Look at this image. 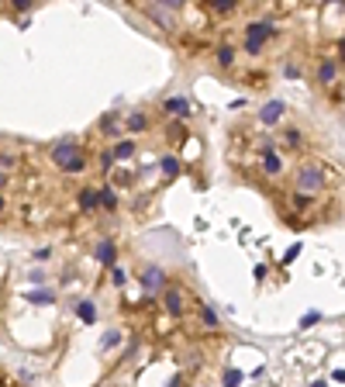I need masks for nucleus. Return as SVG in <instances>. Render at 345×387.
<instances>
[{"label":"nucleus","instance_id":"obj_1","mask_svg":"<svg viewBox=\"0 0 345 387\" xmlns=\"http://www.w3.org/2000/svg\"><path fill=\"white\" fill-rule=\"evenodd\" d=\"M52 162L63 166L66 173H76V169L86 166V155H83V149H79L76 142H59V146L52 149Z\"/></svg>","mask_w":345,"mask_h":387},{"label":"nucleus","instance_id":"obj_2","mask_svg":"<svg viewBox=\"0 0 345 387\" xmlns=\"http://www.w3.org/2000/svg\"><path fill=\"white\" fill-rule=\"evenodd\" d=\"M273 31H276L273 21H252V24L245 28V52H249V56H256V52L273 38Z\"/></svg>","mask_w":345,"mask_h":387},{"label":"nucleus","instance_id":"obj_3","mask_svg":"<svg viewBox=\"0 0 345 387\" xmlns=\"http://www.w3.org/2000/svg\"><path fill=\"white\" fill-rule=\"evenodd\" d=\"M297 190H304L307 197H318L325 190V173L318 166H300L297 169Z\"/></svg>","mask_w":345,"mask_h":387},{"label":"nucleus","instance_id":"obj_4","mask_svg":"<svg viewBox=\"0 0 345 387\" xmlns=\"http://www.w3.org/2000/svg\"><path fill=\"white\" fill-rule=\"evenodd\" d=\"M141 287H145L148 294H155V291H162V287H166V273H162L159 266H148V270L141 273Z\"/></svg>","mask_w":345,"mask_h":387},{"label":"nucleus","instance_id":"obj_5","mask_svg":"<svg viewBox=\"0 0 345 387\" xmlns=\"http://www.w3.org/2000/svg\"><path fill=\"white\" fill-rule=\"evenodd\" d=\"M279 118H283V100H270V104L259 111V121H263V125H276Z\"/></svg>","mask_w":345,"mask_h":387},{"label":"nucleus","instance_id":"obj_6","mask_svg":"<svg viewBox=\"0 0 345 387\" xmlns=\"http://www.w3.org/2000/svg\"><path fill=\"white\" fill-rule=\"evenodd\" d=\"M166 114L187 118V114H194V107H190V100H183V97H169V100H166Z\"/></svg>","mask_w":345,"mask_h":387},{"label":"nucleus","instance_id":"obj_7","mask_svg":"<svg viewBox=\"0 0 345 387\" xmlns=\"http://www.w3.org/2000/svg\"><path fill=\"white\" fill-rule=\"evenodd\" d=\"M97 259H100L104 266H114V259H118V245H114V242H97Z\"/></svg>","mask_w":345,"mask_h":387},{"label":"nucleus","instance_id":"obj_8","mask_svg":"<svg viewBox=\"0 0 345 387\" xmlns=\"http://www.w3.org/2000/svg\"><path fill=\"white\" fill-rule=\"evenodd\" d=\"M335 77H339V63H332V59H325L321 63V70H318V83H335Z\"/></svg>","mask_w":345,"mask_h":387},{"label":"nucleus","instance_id":"obj_9","mask_svg":"<svg viewBox=\"0 0 345 387\" xmlns=\"http://www.w3.org/2000/svg\"><path fill=\"white\" fill-rule=\"evenodd\" d=\"M107 155H111V162H114V159H132V155H135V142H118L114 153H107Z\"/></svg>","mask_w":345,"mask_h":387},{"label":"nucleus","instance_id":"obj_10","mask_svg":"<svg viewBox=\"0 0 345 387\" xmlns=\"http://www.w3.org/2000/svg\"><path fill=\"white\" fill-rule=\"evenodd\" d=\"M166 311H169V314H180V311H183V298H180V291H166Z\"/></svg>","mask_w":345,"mask_h":387},{"label":"nucleus","instance_id":"obj_11","mask_svg":"<svg viewBox=\"0 0 345 387\" xmlns=\"http://www.w3.org/2000/svg\"><path fill=\"white\" fill-rule=\"evenodd\" d=\"M159 169H162V176H176V173H180V159H176V155H166V159H159Z\"/></svg>","mask_w":345,"mask_h":387},{"label":"nucleus","instance_id":"obj_12","mask_svg":"<svg viewBox=\"0 0 345 387\" xmlns=\"http://www.w3.org/2000/svg\"><path fill=\"white\" fill-rule=\"evenodd\" d=\"M97 204H104V208H118V194L111 190V187H104V190H97Z\"/></svg>","mask_w":345,"mask_h":387},{"label":"nucleus","instance_id":"obj_13","mask_svg":"<svg viewBox=\"0 0 345 387\" xmlns=\"http://www.w3.org/2000/svg\"><path fill=\"white\" fill-rule=\"evenodd\" d=\"M28 301H31V305H52L56 294H52V291H28Z\"/></svg>","mask_w":345,"mask_h":387},{"label":"nucleus","instance_id":"obj_14","mask_svg":"<svg viewBox=\"0 0 345 387\" xmlns=\"http://www.w3.org/2000/svg\"><path fill=\"white\" fill-rule=\"evenodd\" d=\"M263 169H266V173H279V169H283V159L276 153H266L263 155Z\"/></svg>","mask_w":345,"mask_h":387},{"label":"nucleus","instance_id":"obj_15","mask_svg":"<svg viewBox=\"0 0 345 387\" xmlns=\"http://www.w3.org/2000/svg\"><path fill=\"white\" fill-rule=\"evenodd\" d=\"M79 318H83V321H93V318H97V308H93V305H90V301H79Z\"/></svg>","mask_w":345,"mask_h":387},{"label":"nucleus","instance_id":"obj_16","mask_svg":"<svg viewBox=\"0 0 345 387\" xmlns=\"http://www.w3.org/2000/svg\"><path fill=\"white\" fill-rule=\"evenodd\" d=\"M79 204H83L86 211H90V208H97V190H83V194H79Z\"/></svg>","mask_w":345,"mask_h":387},{"label":"nucleus","instance_id":"obj_17","mask_svg":"<svg viewBox=\"0 0 345 387\" xmlns=\"http://www.w3.org/2000/svg\"><path fill=\"white\" fill-rule=\"evenodd\" d=\"M128 128H132V132H141V128H145V114H132V118H128Z\"/></svg>","mask_w":345,"mask_h":387},{"label":"nucleus","instance_id":"obj_18","mask_svg":"<svg viewBox=\"0 0 345 387\" xmlns=\"http://www.w3.org/2000/svg\"><path fill=\"white\" fill-rule=\"evenodd\" d=\"M118 342H121V332H107V335L100 339V346H104V349H107V346H118Z\"/></svg>","mask_w":345,"mask_h":387},{"label":"nucleus","instance_id":"obj_19","mask_svg":"<svg viewBox=\"0 0 345 387\" xmlns=\"http://www.w3.org/2000/svg\"><path fill=\"white\" fill-rule=\"evenodd\" d=\"M238 381H242L238 370H228V374H224V387H238Z\"/></svg>","mask_w":345,"mask_h":387},{"label":"nucleus","instance_id":"obj_20","mask_svg":"<svg viewBox=\"0 0 345 387\" xmlns=\"http://www.w3.org/2000/svg\"><path fill=\"white\" fill-rule=\"evenodd\" d=\"M217 63H221V66H228V63H231V49H228V45H221V49H217Z\"/></svg>","mask_w":345,"mask_h":387},{"label":"nucleus","instance_id":"obj_21","mask_svg":"<svg viewBox=\"0 0 345 387\" xmlns=\"http://www.w3.org/2000/svg\"><path fill=\"white\" fill-rule=\"evenodd\" d=\"M204 321H207V328H214V325H217V314L210 308H204Z\"/></svg>","mask_w":345,"mask_h":387},{"label":"nucleus","instance_id":"obj_22","mask_svg":"<svg viewBox=\"0 0 345 387\" xmlns=\"http://www.w3.org/2000/svg\"><path fill=\"white\" fill-rule=\"evenodd\" d=\"M286 142H290V146H300V132H286Z\"/></svg>","mask_w":345,"mask_h":387},{"label":"nucleus","instance_id":"obj_23","mask_svg":"<svg viewBox=\"0 0 345 387\" xmlns=\"http://www.w3.org/2000/svg\"><path fill=\"white\" fill-rule=\"evenodd\" d=\"M111 273H114V284H118V287H121V284L128 280V277H125V270H111Z\"/></svg>","mask_w":345,"mask_h":387},{"label":"nucleus","instance_id":"obj_24","mask_svg":"<svg viewBox=\"0 0 345 387\" xmlns=\"http://www.w3.org/2000/svg\"><path fill=\"white\" fill-rule=\"evenodd\" d=\"M314 321H321V314H318V311H311V314H307V318H304L300 325H314Z\"/></svg>","mask_w":345,"mask_h":387},{"label":"nucleus","instance_id":"obj_25","mask_svg":"<svg viewBox=\"0 0 345 387\" xmlns=\"http://www.w3.org/2000/svg\"><path fill=\"white\" fill-rule=\"evenodd\" d=\"M311 387H325V384H321V381H314V384H311Z\"/></svg>","mask_w":345,"mask_h":387},{"label":"nucleus","instance_id":"obj_26","mask_svg":"<svg viewBox=\"0 0 345 387\" xmlns=\"http://www.w3.org/2000/svg\"><path fill=\"white\" fill-rule=\"evenodd\" d=\"M0 211H3V197H0Z\"/></svg>","mask_w":345,"mask_h":387}]
</instances>
